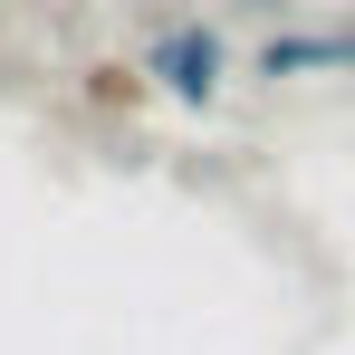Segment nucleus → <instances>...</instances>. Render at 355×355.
I'll list each match as a JSON object with an SVG mask.
<instances>
[{
    "mask_svg": "<svg viewBox=\"0 0 355 355\" xmlns=\"http://www.w3.org/2000/svg\"><path fill=\"white\" fill-rule=\"evenodd\" d=\"M144 77H154V96H173V106H221V77H231V39L211 29V19H173V29H154V49H144Z\"/></svg>",
    "mask_w": 355,
    "mask_h": 355,
    "instance_id": "1",
    "label": "nucleus"
},
{
    "mask_svg": "<svg viewBox=\"0 0 355 355\" xmlns=\"http://www.w3.org/2000/svg\"><path fill=\"white\" fill-rule=\"evenodd\" d=\"M346 67H355V29H279V39H259L250 77L288 87V77H346Z\"/></svg>",
    "mask_w": 355,
    "mask_h": 355,
    "instance_id": "2",
    "label": "nucleus"
},
{
    "mask_svg": "<svg viewBox=\"0 0 355 355\" xmlns=\"http://www.w3.org/2000/svg\"><path fill=\"white\" fill-rule=\"evenodd\" d=\"M144 87H154L144 67H96V87H87V96H96V106H144Z\"/></svg>",
    "mask_w": 355,
    "mask_h": 355,
    "instance_id": "3",
    "label": "nucleus"
}]
</instances>
